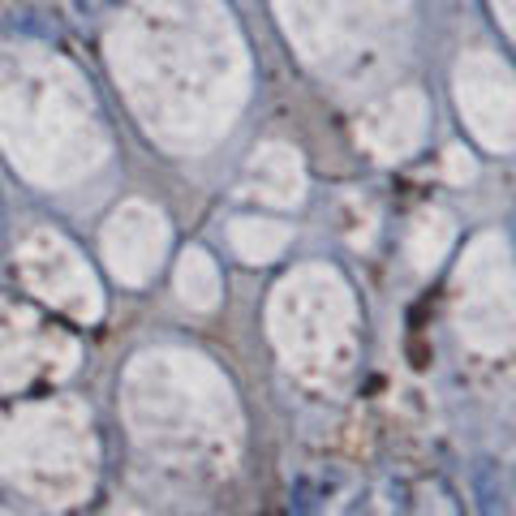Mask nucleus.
<instances>
[{
  "label": "nucleus",
  "instance_id": "f257e3e1",
  "mask_svg": "<svg viewBox=\"0 0 516 516\" xmlns=\"http://www.w3.org/2000/svg\"><path fill=\"white\" fill-rule=\"evenodd\" d=\"M473 482V499H478V516H508L512 512V486H508V469L491 461V456H482L478 465L469 473Z\"/></svg>",
  "mask_w": 516,
  "mask_h": 516
},
{
  "label": "nucleus",
  "instance_id": "f03ea898",
  "mask_svg": "<svg viewBox=\"0 0 516 516\" xmlns=\"http://www.w3.org/2000/svg\"><path fill=\"white\" fill-rule=\"evenodd\" d=\"M9 26H13V31H31V35H43V39H56V22H48L35 9H13Z\"/></svg>",
  "mask_w": 516,
  "mask_h": 516
},
{
  "label": "nucleus",
  "instance_id": "7ed1b4c3",
  "mask_svg": "<svg viewBox=\"0 0 516 516\" xmlns=\"http://www.w3.org/2000/svg\"><path fill=\"white\" fill-rule=\"evenodd\" d=\"M310 508H314L310 486H306V482H297V495H293V516H310Z\"/></svg>",
  "mask_w": 516,
  "mask_h": 516
}]
</instances>
